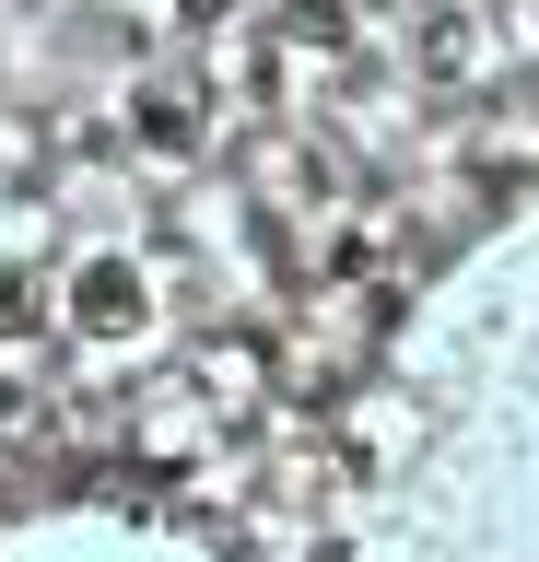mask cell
Returning a JSON list of instances; mask_svg holds the SVG:
<instances>
[{
    "mask_svg": "<svg viewBox=\"0 0 539 562\" xmlns=\"http://www.w3.org/2000/svg\"><path fill=\"white\" fill-rule=\"evenodd\" d=\"M340 562H539V200L398 316L352 411Z\"/></svg>",
    "mask_w": 539,
    "mask_h": 562,
    "instance_id": "6da1fadb",
    "label": "cell"
},
{
    "mask_svg": "<svg viewBox=\"0 0 539 562\" xmlns=\"http://www.w3.org/2000/svg\"><path fill=\"white\" fill-rule=\"evenodd\" d=\"M47 328L82 351V363H153L165 351V270H153L130 235H94L47 270Z\"/></svg>",
    "mask_w": 539,
    "mask_h": 562,
    "instance_id": "7a4b0ae2",
    "label": "cell"
},
{
    "mask_svg": "<svg viewBox=\"0 0 539 562\" xmlns=\"http://www.w3.org/2000/svg\"><path fill=\"white\" fill-rule=\"evenodd\" d=\"M0 562H223L200 527L153 516V504H117V492H71V504H36V516L0 527Z\"/></svg>",
    "mask_w": 539,
    "mask_h": 562,
    "instance_id": "3957f363",
    "label": "cell"
},
{
    "mask_svg": "<svg viewBox=\"0 0 539 562\" xmlns=\"http://www.w3.org/2000/svg\"><path fill=\"white\" fill-rule=\"evenodd\" d=\"M130 140L165 153V165H188V153L212 140V105L188 94V82H130Z\"/></svg>",
    "mask_w": 539,
    "mask_h": 562,
    "instance_id": "277c9868",
    "label": "cell"
},
{
    "mask_svg": "<svg viewBox=\"0 0 539 562\" xmlns=\"http://www.w3.org/2000/svg\"><path fill=\"white\" fill-rule=\"evenodd\" d=\"M47 328V293L24 270V211H0V340H36Z\"/></svg>",
    "mask_w": 539,
    "mask_h": 562,
    "instance_id": "5b68a950",
    "label": "cell"
},
{
    "mask_svg": "<svg viewBox=\"0 0 539 562\" xmlns=\"http://www.w3.org/2000/svg\"><path fill=\"white\" fill-rule=\"evenodd\" d=\"M282 35L293 47H352V0H282Z\"/></svg>",
    "mask_w": 539,
    "mask_h": 562,
    "instance_id": "8992f818",
    "label": "cell"
},
{
    "mask_svg": "<svg viewBox=\"0 0 539 562\" xmlns=\"http://www.w3.org/2000/svg\"><path fill=\"white\" fill-rule=\"evenodd\" d=\"M165 24H188V35H212V24H235V0H165Z\"/></svg>",
    "mask_w": 539,
    "mask_h": 562,
    "instance_id": "52a82bcc",
    "label": "cell"
}]
</instances>
